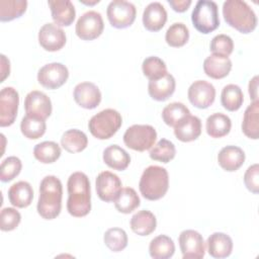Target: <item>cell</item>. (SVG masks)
Instances as JSON below:
<instances>
[{"mask_svg":"<svg viewBox=\"0 0 259 259\" xmlns=\"http://www.w3.org/2000/svg\"><path fill=\"white\" fill-rule=\"evenodd\" d=\"M60 146L53 141H45L34 146V158L44 164H51L56 162L61 156Z\"/></svg>","mask_w":259,"mask_h":259,"instance_id":"33","label":"cell"},{"mask_svg":"<svg viewBox=\"0 0 259 259\" xmlns=\"http://www.w3.org/2000/svg\"><path fill=\"white\" fill-rule=\"evenodd\" d=\"M80 2H81V3H83V4H86V5H94V4L98 3V2H99V0H93V1H85V0H80Z\"/></svg>","mask_w":259,"mask_h":259,"instance_id":"49","label":"cell"},{"mask_svg":"<svg viewBox=\"0 0 259 259\" xmlns=\"http://www.w3.org/2000/svg\"><path fill=\"white\" fill-rule=\"evenodd\" d=\"M208 254L213 258L229 257L233 251L232 238L222 232L212 233L206 240Z\"/></svg>","mask_w":259,"mask_h":259,"instance_id":"22","label":"cell"},{"mask_svg":"<svg viewBox=\"0 0 259 259\" xmlns=\"http://www.w3.org/2000/svg\"><path fill=\"white\" fill-rule=\"evenodd\" d=\"M189 38L188 27L182 22H174L171 24L165 34L166 42L173 48L183 47Z\"/></svg>","mask_w":259,"mask_h":259,"instance_id":"37","label":"cell"},{"mask_svg":"<svg viewBox=\"0 0 259 259\" xmlns=\"http://www.w3.org/2000/svg\"><path fill=\"white\" fill-rule=\"evenodd\" d=\"M103 241L110 251L120 252L127 246L128 239L123 229L110 228L104 233Z\"/></svg>","mask_w":259,"mask_h":259,"instance_id":"39","label":"cell"},{"mask_svg":"<svg viewBox=\"0 0 259 259\" xmlns=\"http://www.w3.org/2000/svg\"><path fill=\"white\" fill-rule=\"evenodd\" d=\"M232 69V61L229 57L211 54L203 62L204 73L212 79H222L229 75Z\"/></svg>","mask_w":259,"mask_h":259,"instance_id":"24","label":"cell"},{"mask_svg":"<svg viewBox=\"0 0 259 259\" xmlns=\"http://www.w3.org/2000/svg\"><path fill=\"white\" fill-rule=\"evenodd\" d=\"M187 96L193 106L204 109L213 103L215 89L211 83L204 80H197L189 86Z\"/></svg>","mask_w":259,"mask_h":259,"instance_id":"14","label":"cell"},{"mask_svg":"<svg viewBox=\"0 0 259 259\" xmlns=\"http://www.w3.org/2000/svg\"><path fill=\"white\" fill-rule=\"evenodd\" d=\"M63 186L61 180L55 175L42 178L39 184V195L36 209L45 220L56 219L62 209Z\"/></svg>","mask_w":259,"mask_h":259,"instance_id":"2","label":"cell"},{"mask_svg":"<svg viewBox=\"0 0 259 259\" xmlns=\"http://www.w3.org/2000/svg\"><path fill=\"white\" fill-rule=\"evenodd\" d=\"M219 165L228 172L237 171L245 162V153L238 146H226L218 154Z\"/></svg>","mask_w":259,"mask_h":259,"instance_id":"21","label":"cell"},{"mask_svg":"<svg viewBox=\"0 0 259 259\" xmlns=\"http://www.w3.org/2000/svg\"><path fill=\"white\" fill-rule=\"evenodd\" d=\"M142 70L144 75L149 80L160 79L168 73L165 62L156 56H151L146 58L143 61Z\"/></svg>","mask_w":259,"mask_h":259,"instance_id":"40","label":"cell"},{"mask_svg":"<svg viewBox=\"0 0 259 259\" xmlns=\"http://www.w3.org/2000/svg\"><path fill=\"white\" fill-rule=\"evenodd\" d=\"M132 231L139 236H149L157 227V220L153 212L142 209L136 212L130 222Z\"/></svg>","mask_w":259,"mask_h":259,"instance_id":"26","label":"cell"},{"mask_svg":"<svg viewBox=\"0 0 259 259\" xmlns=\"http://www.w3.org/2000/svg\"><path fill=\"white\" fill-rule=\"evenodd\" d=\"M248 90H249L251 100L252 101H257L258 100V76L257 75L254 76L250 80Z\"/></svg>","mask_w":259,"mask_h":259,"instance_id":"47","label":"cell"},{"mask_svg":"<svg viewBox=\"0 0 259 259\" xmlns=\"http://www.w3.org/2000/svg\"><path fill=\"white\" fill-rule=\"evenodd\" d=\"M141 194L148 200L162 198L169 188V174L164 167L151 165L147 167L139 182Z\"/></svg>","mask_w":259,"mask_h":259,"instance_id":"4","label":"cell"},{"mask_svg":"<svg viewBox=\"0 0 259 259\" xmlns=\"http://www.w3.org/2000/svg\"><path fill=\"white\" fill-rule=\"evenodd\" d=\"M200 134L201 120L195 115H186L174 126V135L181 142L194 141L200 136Z\"/></svg>","mask_w":259,"mask_h":259,"instance_id":"20","label":"cell"},{"mask_svg":"<svg viewBox=\"0 0 259 259\" xmlns=\"http://www.w3.org/2000/svg\"><path fill=\"white\" fill-rule=\"evenodd\" d=\"M232 127L231 118L222 112L210 114L206 118L205 128L209 137L219 139L227 136Z\"/></svg>","mask_w":259,"mask_h":259,"instance_id":"28","label":"cell"},{"mask_svg":"<svg viewBox=\"0 0 259 259\" xmlns=\"http://www.w3.org/2000/svg\"><path fill=\"white\" fill-rule=\"evenodd\" d=\"M150 158L155 161L162 163H168L174 159L176 155V149L172 142L161 139L156 145H154L150 150Z\"/></svg>","mask_w":259,"mask_h":259,"instance_id":"41","label":"cell"},{"mask_svg":"<svg viewBox=\"0 0 259 259\" xmlns=\"http://www.w3.org/2000/svg\"><path fill=\"white\" fill-rule=\"evenodd\" d=\"M102 158L108 167L117 171L125 170L131 163L130 154L118 145H110L105 148Z\"/></svg>","mask_w":259,"mask_h":259,"instance_id":"27","label":"cell"},{"mask_svg":"<svg viewBox=\"0 0 259 259\" xmlns=\"http://www.w3.org/2000/svg\"><path fill=\"white\" fill-rule=\"evenodd\" d=\"M175 244L173 240L166 235L155 237L149 245L150 256L154 259H168L174 255Z\"/></svg>","mask_w":259,"mask_h":259,"instance_id":"30","label":"cell"},{"mask_svg":"<svg viewBox=\"0 0 259 259\" xmlns=\"http://www.w3.org/2000/svg\"><path fill=\"white\" fill-rule=\"evenodd\" d=\"M67 210L75 218H82L91 209L90 181L88 176L80 171L72 173L67 182Z\"/></svg>","mask_w":259,"mask_h":259,"instance_id":"1","label":"cell"},{"mask_svg":"<svg viewBox=\"0 0 259 259\" xmlns=\"http://www.w3.org/2000/svg\"><path fill=\"white\" fill-rule=\"evenodd\" d=\"M65 31L56 23L48 22L38 31V42L40 47L49 52H57L66 44Z\"/></svg>","mask_w":259,"mask_h":259,"instance_id":"16","label":"cell"},{"mask_svg":"<svg viewBox=\"0 0 259 259\" xmlns=\"http://www.w3.org/2000/svg\"><path fill=\"white\" fill-rule=\"evenodd\" d=\"M22 163L19 158L10 156L4 159L0 165V180L2 182H9L13 180L21 171Z\"/></svg>","mask_w":259,"mask_h":259,"instance_id":"42","label":"cell"},{"mask_svg":"<svg viewBox=\"0 0 259 259\" xmlns=\"http://www.w3.org/2000/svg\"><path fill=\"white\" fill-rule=\"evenodd\" d=\"M20 130L25 138L30 140H36L44 136V134L46 133V119H41L26 114L21 119Z\"/></svg>","mask_w":259,"mask_h":259,"instance_id":"35","label":"cell"},{"mask_svg":"<svg viewBox=\"0 0 259 259\" xmlns=\"http://www.w3.org/2000/svg\"><path fill=\"white\" fill-rule=\"evenodd\" d=\"M73 96L76 103L85 109H93L101 101V92L92 82L78 83L74 88Z\"/></svg>","mask_w":259,"mask_h":259,"instance_id":"17","label":"cell"},{"mask_svg":"<svg viewBox=\"0 0 259 259\" xmlns=\"http://www.w3.org/2000/svg\"><path fill=\"white\" fill-rule=\"evenodd\" d=\"M19 95L13 87H4L0 92V125H11L17 115Z\"/></svg>","mask_w":259,"mask_h":259,"instance_id":"13","label":"cell"},{"mask_svg":"<svg viewBox=\"0 0 259 259\" xmlns=\"http://www.w3.org/2000/svg\"><path fill=\"white\" fill-rule=\"evenodd\" d=\"M69 77L68 68L62 63H50L37 72L38 83L48 89H57L64 85Z\"/></svg>","mask_w":259,"mask_h":259,"instance_id":"11","label":"cell"},{"mask_svg":"<svg viewBox=\"0 0 259 259\" xmlns=\"http://www.w3.org/2000/svg\"><path fill=\"white\" fill-rule=\"evenodd\" d=\"M115 208L122 213H130L138 208L141 204L137 191L132 187H124L113 201Z\"/></svg>","mask_w":259,"mask_h":259,"instance_id":"34","label":"cell"},{"mask_svg":"<svg viewBox=\"0 0 259 259\" xmlns=\"http://www.w3.org/2000/svg\"><path fill=\"white\" fill-rule=\"evenodd\" d=\"M183 259H201L205 254V243L200 233L194 230H184L178 238Z\"/></svg>","mask_w":259,"mask_h":259,"instance_id":"10","label":"cell"},{"mask_svg":"<svg viewBox=\"0 0 259 259\" xmlns=\"http://www.w3.org/2000/svg\"><path fill=\"white\" fill-rule=\"evenodd\" d=\"M191 21L195 29L207 34L220 25L219 8L214 1L198 0L191 13Z\"/></svg>","mask_w":259,"mask_h":259,"instance_id":"6","label":"cell"},{"mask_svg":"<svg viewBox=\"0 0 259 259\" xmlns=\"http://www.w3.org/2000/svg\"><path fill=\"white\" fill-rule=\"evenodd\" d=\"M24 108L27 115L47 119L53 110L50 97L41 91L32 90L25 96Z\"/></svg>","mask_w":259,"mask_h":259,"instance_id":"15","label":"cell"},{"mask_svg":"<svg viewBox=\"0 0 259 259\" xmlns=\"http://www.w3.org/2000/svg\"><path fill=\"white\" fill-rule=\"evenodd\" d=\"M104 23L101 14L95 10H89L78 18L75 31L81 39L92 40L102 33Z\"/></svg>","mask_w":259,"mask_h":259,"instance_id":"9","label":"cell"},{"mask_svg":"<svg viewBox=\"0 0 259 259\" xmlns=\"http://www.w3.org/2000/svg\"><path fill=\"white\" fill-rule=\"evenodd\" d=\"M176 82L170 73H167L160 79L150 80L148 84L149 95L157 101L167 100L175 91Z\"/></svg>","mask_w":259,"mask_h":259,"instance_id":"23","label":"cell"},{"mask_svg":"<svg viewBox=\"0 0 259 259\" xmlns=\"http://www.w3.org/2000/svg\"><path fill=\"white\" fill-rule=\"evenodd\" d=\"M157 132L150 124H133L123 134L125 146L134 151L144 152L151 149L156 142Z\"/></svg>","mask_w":259,"mask_h":259,"instance_id":"7","label":"cell"},{"mask_svg":"<svg viewBox=\"0 0 259 259\" xmlns=\"http://www.w3.org/2000/svg\"><path fill=\"white\" fill-rule=\"evenodd\" d=\"M48 4L51 8L52 18L57 25L69 26L73 23L76 11L70 0H50Z\"/></svg>","mask_w":259,"mask_h":259,"instance_id":"19","label":"cell"},{"mask_svg":"<svg viewBox=\"0 0 259 259\" xmlns=\"http://www.w3.org/2000/svg\"><path fill=\"white\" fill-rule=\"evenodd\" d=\"M106 14L111 26L115 28H125L134 23L137 9L132 2L113 0L108 4Z\"/></svg>","mask_w":259,"mask_h":259,"instance_id":"8","label":"cell"},{"mask_svg":"<svg viewBox=\"0 0 259 259\" xmlns=\"http://www.w3.org/2000/svg\"><path fill=\"white\" fill-rule=\"evenodd\" d=\"M26 0H1L0 1V20L10 21L20 17L26 10Z\"/></svg>","mask_w":259,"mask_h":259,"instance_id":"36","label":"cell"},{"mask_svg":"<svg viewBox=\"0 0 259 259\" xmlns=\"http://www.w3.org/2000/svg\"><path fill=\"white\" fill-rule=\"evenodd\" d=\"M21 221V214L16 208L4 207L0 213V229L4 232L15 230Z\"/></svg>","mask_w":259,"mask_h":259,"instance_id":"44","label":"cell"},{"mask_svg":"<svg viewBox=\"0 0 259 259\" xmlns=\"http://www.w3.org/2000/svg\"><path fill=\"white\" fill-rule=\"evenodd\" d=\"M167 21V11L160 2L149 3L143 12V24L150 31H159Z\"/></svg>","mask_w":259,"mask_h":259,"instance_id":"18","label":"cell"},{"mask_svg":"<svg viewBox=\"0 0 259 259\" xmlns=\"http://www.w3.org/2000/svg\"><path fill=\"white\" fill-rule=\"evenodd\" d=\"M122 117L120 113L112 108H106L94 114L89 122L88 128L93 137L99 140L110 139L121 126Z\"/></svg>","mask_w":259,"mask_h":259,"instance_id":"5","label":"cell"},{"mask_svg":"<svg viewBox=\"0 0 259 259\" xmlns=\"http://www.w3.org/2000/svg\"><path fill=\"white\" fill-rule=\"evenodd\" d=\"M169 5L176 12H184L191 5V0H168Z\"/></svg>","mask_w":259,"mask_h":259,"instance_id":"46","label":"cell"},{"mask_svg":"<svg viewBox=\"0 0 259 259\" xmlns=\"http://www.w3.org/2000/svg\"><path fill=\"white\" fill-rule=\"evenodd\" d=\"M61 145L69 153H79L87 147L88 138L80 130H68L61 138Z\"/></svg>","mask_w":259,"mask_h":259,"instance_id":"31","label":"cell"},{"mask_svg":"<svg viewBox=\"0 0 259 259\" xmlns=\"http://www.w3.org/2000/svg\"><path fill=\"white\" fill-rule=\"evenodd\" d=\"M121 186L119 177L110 171L100 172L95 180L97 195L105 202L114 201L122 189Z\"/></svg>","mask_w":259,"mask_h":259,"instance_id":"12","label":"cell"},{"mask_svg":"<svg viewBox=\"0 0 259 259\" xmlns=\"http://www.w3.org/2000/svg\"><path fill=\"white\" fill-rule=\"evenodd\" d=\"M244 183L252 193L257 194L259 192V165L257 163L247 168L244 174Z\"/></svg>","mask_w":259,"mask_h":259,"instance_id":"45","label":"cell"},{"mask_svg":"<svg viewBox=\"0 0 259 259\" xmlns=\"http://www.w3.org/2000/svg\"><path fill=\"white\" fill-rule=\"evenodd\" d=\"M190 114V110L181 102H172L162 110L163 121L169 126H175L183 117Z\"/></svg>","mask_w":259,"mask_h":259,"instance_id":"38","label":"cell"},{"mask_svg":"<svg viewBox=\"0 0 259 259\" xmlns=\"http://www.w3.org/2000/svg\"><path fill=\"white\" fill-rule=\"evenodd\" d=\"M259 101H252L246 108L242 121V131L244 135L253 140L259 137Z\"/></svg>","mask_w":259,"mask_h":259,"instance_id":"29","label":"cell"},{"mask_svg":"<svg viewBox=\"0 0 259 259\" xmlns=\"http://www.w3.org/2000/svg\"><path fill=\"white\" fill-rule=\"evenodd\" d=\"M10 72V63L5 55H1V81L3 82L7 76H9Z\"/></svg>","mask_w":259,"mask_h":259,"instance_id":"48","label":"cell"},{"mask_svg":"<svg viewBox=\"0 0 259 259\" xmlns=\"http://www.w3.org/2000/svg\"><path fill=\"white\" fill-rule=\"evenodd\" d=\"M209 50L212 54L229 57L233 53L234 41L231 36L221 33L212 37L209 45Z\"/></svg>","mask_w":259,"mask_h":259,"instance_id":"43","label":"cell"},{"mask_svg":"<svg viewBox=\"0 0 259 259\" xmlns=\"http://www.w3.org/2000/svg\"><path fill=\"white\" fill-rule=\"evenodd\" d=\"M221 102L224 108L229 111L238 110L244 102V94L242 89L236 84L226 85L221 93Z\"/></svg>","mask_w":259,"mask_h":259,"instance_id":"32","label":"cell"},{"mask_svg":"<svg viewBox=\"0 0 259 259\" xmlns=\"http://www.w3.org/2000/svg\"><path fill=\"white\" fill-rule=\"evenodd\" d=\"M8 198L15 207H27L33 199V189L27 181H18L8 189Z\"/></svg>","mask_w":259,"mask_h":259,"instance_id":"25","label":"cell"},{"mask_svg":"<svg viewBox=\"0 0 259 259\" xmlns=\"http://www.w3.org/2000/svg\"><path fill=\"white\" fill-rule=\"evenodd\" d=\"M225 21L242 33H250L257 26V16L252 7L243 0H227L223 4Z\"/></svg>","mask_w":259,"mask_h":259,"instance_id":"3","label":"cell"}]
</instances>
